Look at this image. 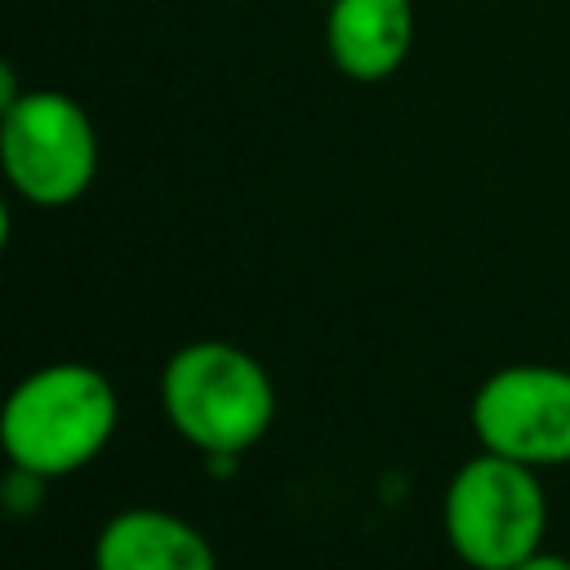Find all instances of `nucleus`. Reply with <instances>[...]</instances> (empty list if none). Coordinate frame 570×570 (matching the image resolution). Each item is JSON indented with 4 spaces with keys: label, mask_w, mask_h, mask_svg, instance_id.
<instances>
[{
    "label": "nucleus",
    "mask_w": 570,
    "mask_h": 570,
    "mask_svg": "<svg viewBox=\"0 0 570 570\" xmlns=\"http://www.w3.org/2000/svg\"><path fill=\"white\" fill-rule=\"evenodd\" d=\"M116 387L102 370L58 361L27 374L0 414V441L13 468L49 481L85 468L116 432Z\"/></svg>",
    "instance_id": "nucleus-1"
},
{
    "label": "nucleus",
    "mask_w": 570,
    "mask_h": 570,
    "mask_svg": "<svg viewBox=\"0 0 570 570\" xmlns=\"http://www.w3.org/2000/svg\"><path fill=\"white\" fill-rule=\"evenodd\" d=\"M160 405L183 441L209 459H227L263 441L276 414V392L267 370L245 347L200 338L165 361Z\"/></svg>",
    "instance_id": "nucleus-2"
},
{
    "label": "nucleus",
    "mask_w": 570,
    "mask_h": 570,
    "mask_svg": "<svg viewBox=\"0 0 570 570\" xmlns=\"http://www.w3.org/2000/svg\"><path fill=\"white\" fill-rule=\"evenodd\" d=\"M441 525L450 548L472 570H512L539 552L548 499L530 463L485 450L450 476Z\"/></svg>",
    "instance_id": "nucleus-3"
},
{
    "label": "nucleus",
    "mask_w": 570,
    "mask_h": 570,
    "mask_svg": "<svg viewBox=\"0 0 570 570\" xmlns=\"http://www.w3.org/2000/svg\"><path fill=\"white\" fill-rule=\"evenodd\" d=\"M0 160L9 187L45 209L71 205L98 174V134L62 89H27L0 107Z\"/></svg>",
    "instance_id": "nucleus-4"
},
{
    "label": "nucleus",
    "mask_w": 570,
    "mask_h": 570,
    "mask_svg": "<svg viewBox=\"0 0 570 570\" xmlns=\"http://www.w3.org/2000/svg\"><path fill=\"white\" fill-rule=\"evenodd\" d=\"M476 441L530 468L570 463V370L503 365L472 396Z\"/></svg>",
    "instance_id": "nucleus-5"
},
{
    "label": "nucleus",
    "mask_w": 570,
    "mask_h": 570,
    "mask_svg": "<svg viewBox=\"0 0 570 570\" xmlns=\"http://www.w3.org/2000/svg\"><path fill=\"white\" fill-rule=\"evenodd\" d=\"M410 0H330L325 9V49L347 80H387L410 58Z\"/></svg>",
    "instance_id": "nucleus-6"
},
{
    "label": "nucleus",
    "mask_w": 570,
    "mask_h": 570,
    "mask_svg": "<svg viewBox=\"0 0 570 570\" xmlns=\"http://www.w3.org/2000/svg\"><path fill=\"white\" fill-rule=\"evenodd\" d=\"M94 570H218V557L191 521L165 508H129L98 530Z\"/></svg>",
    "instance_id": "nucleus-7"
},
{
    "label": "nucleus",
    "mask_w": 570,
    "mask_h": 570,
    "mask_svg": "<svg viewBox=\"0 0 570 570\" xmlns=\"http://www.w3.org/2000/svg\"><path fill=\"white\" fill-rule=\"evenodd\" d=\"M512 570H570V557H557V552H534V557H525L521 566H512Z\"/></svg>",
    "instance_id": "nucleus-8"
}]
</instances>
